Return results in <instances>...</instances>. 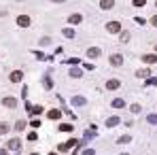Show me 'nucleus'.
<instances>
[{"label": "nucleus", "mask_w": 157, "mask_h": 155, "mask_svg": "<svg viewBox=\"0 0 157 155\" xmlns=\"http://www.w3.org/2000/svg\"><path fill=\"white\" fill-rule=\"evenodd\" d=\"M59 117H62V113H59L57 108H51L49 111V119H59Z\"/></svg>", "instance_id": "nucleus-8"}, {"label": "nucleus", "mask_w": 157, "mask_h": 155, "mask_svg": "<svg viewBox=\"0 0 157 155\" xmlns=\"http://www.w3.org/2000/svg\"><path fill=\"white\" fill-rule=\"evenodd\" d=\"M132 111L134 113H140V104H132Z\"/></svg>", "instance_id": "nucleus-17"}, {"label": "nucleus", "mask_w": 157, "mask_h": 155, "mask_svg": "<svg viewBox=\"0 0 157 155\" xmlns=\"http://www.w3.org/2000/svg\"><path fill=\"white\" fill-rule=\"evenodd\" d=\"M155 49H157V47H155Z\"/></svg>", "instance_id": "nucleus-19"}, {"label": "nucleus", "mask_w": 157, "mask_h": 155, "mask_svg": "<svg viewBox=\"0 0 157 155\" xmlns=\"http://www.w3.org/2000/svg\"><path fill=\"white\" fill-rule=\"evenodd\" d=\"M144 64H157V55H142Z\"/></svg>", "instance_id": "nucleus-6"}, {"label": "nucleus", "mask_w": 157, "mask_h": 155, "mask_svg": "<svg viewBox=\"0 0 157 155\" xmlns=\"http://www.w3.org/2000/svg\"><path fill=\"white\" fill-rule=\"evenodd\" d=\"M30 24H32V19L28 17V15H19V17H17V26H19V28H28Z\"/></svg>", "instance_id": "nucleus-3"}, {"label": "nucleus", "mask_w": 157, "mask_h": 155, "mask_svg": "<svg viewBox=\"0 0 157 155\" xmlns=\"http://www.w3.org/2000/svg\"><path fill=\"white\" fill-rule=\"evenodd\" d=\"M7 147H9V149H19V140H17V138H13V140H9Z\"/></svg>", "instance_id": "nucleus-11"}, {"label": "nucleus", "mask_w": 157, "mask_h": 155, "mask_svg": "<svg viewBox=\"0 0 157 155\" xmlns=\"http://www.w3.org/2000/svg\"><path fill=\"white\" fill-rule=\"evenodd\" d=\"M113 4H115V0H102V2H100V7H102V9L106 11V9H111Z\"/></svg>", "instance_id": "nucleus-9"}, {"label": "nucleus", "mask_w": 157, "mask_h": 155, "mask_svg": "<svg viewBox=\"0 0 157 155\" xmlns=\"http://www.w3.org/2000/svg\"><path fill=\"white\" fill-rule=\"evenodd\" d=\"M106 30L111 32V34H119V32H121V24H119V21H108Z\"/></svg>", "instance_id": "nucleus-1"}, {"label": "nucleus", "mask_w": 157, "mask_h": 155, "mask_svg": "<svg viewBox=\"0 0 157 155\" xmlns=\"http://www.w3.org/2000/svg\"><path fill=\"white\" fill-rule=\"evenodd\" d=\"M121 40H123V42L129 40V34H127V32H123V34H121Z\"/></svg>", "instance_id": "nucleus-16"}, {"label": "nucleus", "mask_w": 157, "mask_h": 155, "mask_svg": "<svg viewBox=\"0 0 157 155\" xmlns=\"http://www.w3.org/2000/svg\"><path fill=\"white\" fill-rule=\"evenodd\" d=\"M87 55L89 57H100V49H98V47H91V49L87 51Z\"/></svg>", "instance_id": "nucleus-7"}, {"label": "nucleus", "mask_w": 157, "mask_h": 155, "mask_svg": "<svg viewBox=\"0 0 157 155\" xmlns=\"http://www.w3.org/2000/svg\"><path fill=\"white\" fill-rule=\"evenodd\" d=\"M134 4H138V7H140V4H144V0H134Z\"/></svg>", "instance_id": "nucleus-18"}, {"label": "nucleus", "mask_w": 157, "mask_h": 155, "mask_svg": "<svg viewBox=\"0 0 157 155\" xmlns=\"http://www.w3.org/2000/svg\"><path fill=\"white\" fill-rule=\"evenodd\" d=\"M111 66H115V68L123 66V55H121V53H115V55H111Z\"/></svg>", "instance_id": "nucleus-2"}, {"label": "nucleus", "mask_w": 157, "mask_h": 155, "mask_svg": "<svg viewBox=\"0 0 157 155\" xmlns=\"http://www.w3.org/2000/svg\"><path fill=\"white\" fill-rule=\"evenodd\" d=\"M81 15H70V24H81Z\"/></svg>", "instance_id": "nucleus-12"}, {"label": "nucleus", "mask_w": 157, "mask_h": 155, "mask_svg": "<svg viewBox=\"0 0 157 155\" xmlns=\"http://www.w3.org/2000/svg\"><path fill=\"white\" fill-rule=\"evenodd\" d=\"M11 81H13V83H19L21 81V79H24V72H21V70H15V72H11Z\"/></svg>", "instance_id": "nucleus-4"}, {"label": "nucleus", "mask_w": 157, "mask_h": 155, "mask_svg": "<svg viewBox=\"0 0 157 155\" xmlns=\"http://www.w3.org/2000/svg\"><path fill=\"white\" fill-rule=\"evenodd\" d=\"M106 87H108V89H117V87H119V81H108Z\"/></svg>", "instance_id": "nucleus-13"}, {"label": "nucleus", "mask_w": 157, "mask_h": 155, "mask_svg": "<svg viewBox=\"0 0 157 155\" xmlns=\"http://www.w3.org/2000/svg\"><path fill=\"white\" fill-rule=\"evenodd\" d=\"M9 130H11V125H9V123H4V121H0V134H7Z\"/></svg>", "instance_id": "nucleus-10"}, {"label": "nucleus", "mask_w": 157, "mask_h": 155, "mask_svg": "<svg viewBox=\"0 0 157 155\" xmlns=\"http://www.w3.org/2000/svg\"><path fill=\"white\" fill-rule=\"evenodd\" d=\"M2 104H4V106H9V108H15V106H17V100H15V98H4V100H2Z\"/></svg>", "instance_id": "nucleus-5"}, {"label": "nucleus", "mask_w": 157, "mask_h": 155, "mask_svg": "<svg viewBox=\"0 0 157 155\" xmlns=\"http://www.w3.org/2000/svg\"><path fill=\"white\" fill-rule=\"evenodd\" d=\"M15 127H17V130H24V127H26V121H17V123H15Z\"/></svg>", "instance_id": "nucleus-15"}, {"label": "nucleus", "mask_w": 157, "mask_h": 155, "mask_svg": "<svg viewBox=\"0 0 157 155\" xmlns=\"http://www.w3.org/2000/svg\"><path fill=\"white\" fill-rule=\"evenodd\" d=\"M59 130H62V132H70V130H72V125H68V123H64V125H59Z\"/></svg>", "instance_id": "nucleus-14"}]
</instances>
